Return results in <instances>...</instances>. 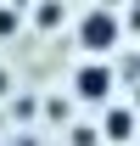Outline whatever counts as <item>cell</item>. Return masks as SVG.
<instances>
[{
  "label": "cell",
  "mask_w": 140,
  "mask_h": 146,
  "mask_svg": "<svg viewBox=\"0 0 140 146\" xmlns=\"http://www.w3.org/2000/svg\"><path fill=\"white\" fill-rule=\"evenodd\" d=\"M118 45H123V17L106 11V6H90L79 17V51L84 56H112Z\"/></svg>",
  "instance_id": "6da1fadb"
},
{
  "label": "cell",
  "mask_w": 140,
  "mask_h": 146,
  "mask_svg": "<svg viewBox=\"0 0 140 146\" xmlns=\"http://www.w3.org/2000/svg\"><path fill=\"white\" fill-rule=\"evenodd\" d=\"M73 101H84V107H106L112 90H118V73L106 68V56H84L79 68H73Z\"/></svg>",
  "instance_id": "7a4b0ae2"
},
{
  "label": "cell",
  "mask_w": 140,
  "mask_h": 146,
  "mask_svg": "<svg viewBox=\"0 0 140 146\" xmlns=\"http://www.w3.org/2000/svg\"><path fill=\"white\" fill-rule=\"evenodd\" d=\"M101 141H106V146H129V141H140V112L123 107V101H106V107H101Z\"/></svg>",
  "instance_id": "3957f363"
},
{
  "label": "cell",
  "mask_w": 140,
  "mask_h": 146,
  "mask_svg": "<svg viewBox=\"0 0 140 146\" xmlns=\"http://www.w3.org/2000/svg\"><path fill=\"white\" fill-rule=\"evenodd\" d=\"M62 17H67V11H62V0H39V6H34V28H39V34L62 28Z\"/></svg>",
  "instance_id": "277c9868"
},
{
  "label": "cell",
  "mask_w": 140,
  "mask_h": 146,
  "mask_svg": "<svg viewBox=\"0 0 140 146\" xmlns=\"http://www.w3.org/2000/svg\"><path fill=\"white\" fill-rule=\"evenodd\" d=\"M22 28V17H17V6H0V39H11Z\"/></svg>",
  "instance_id": "5b68a950"
},
{
  "label": "cell",
  "mask_w": 140,
  "mask_h": 146,
  "mask_svg": "<svg viewBox=\"0 0 140 146\" xmlns=\"http://www.w3.org/2000/svg\"><path fill=\"white\" fill-rule=\"evenodd\" d=\"M0 96H6V73H0Z\"/></svg>",
  "instance_id": "8992f818"
}]
</instances>
